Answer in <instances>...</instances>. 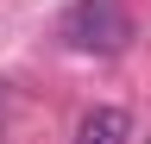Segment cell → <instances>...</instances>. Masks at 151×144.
Segmentation results:
<instances>
[{
  "instance_id": "obj_1",
  "label": "cell",
  "mask_w": 151,
  "mask_h": 144,
  "mask_svg": "<svg viewBox=\"0 0 151 144\" xmlns=\"http://www.w3.org/2000/svg\"><path fill=\"white\" fill-rule=\"evenodd\" d=\"M132 38V19L120 0H69L63 13V44L69 50H94V57H113V50H126Z\"/></svg>"
},
{
  "instance_id": "obj_2",
  "label": "cell",
  "mask_w": 151,
  "mask_h": 144,
  "mask_svg": "<svg viewBox=\"0 0 151 144\" xmlns=\"http://www.w3.org/2000/svg\"><path fill=\"white\" fill-rule=\"evenodd\" d=\"M126 138H132V119L120 106H94V113H82V125H76V144H126Z\"/></svg>"
}]
</instances>
